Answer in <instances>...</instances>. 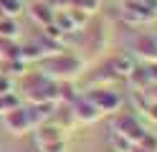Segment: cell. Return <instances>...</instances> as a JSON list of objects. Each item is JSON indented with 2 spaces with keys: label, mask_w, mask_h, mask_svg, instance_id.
Listing matches in <instances>:
<instances>
[{
  "label": "cell",
  "mask_w": 157,
  "mask_h": 152,
  "mask_svg": "<svg viewBox=\"0 0 157 152\" xmlns=\"http://www.w3.org/2000/svg\"><path fill=\"white\" fill-rule=\"evenodd\" d=\"M38 64H41V74H46L53 81H71L84 71V61L76 53H68V51L66 53H58L56 51L51 56H43Z\"/></svg>",
  "instance_id": "6da1fadb"
},
{
  "label": "cell",
  "mask_w": 157,
  "mask_h": 152,
  "mask_svg": "<svg viewBox=\"0 0 157 152\" xmlns=\"http://www.w3.org/2000/svg\"><path fill=\"white\" fill-rule=\"evenodd\" d=\"M3 124L15 137H23V134H28V132H33L31 111H28V107H23V104L15 107V109H10V111H5V114H3Z\"/></svg>",
  "instance_id": "7a4b0ae2"
},
{
  "label": "cell",
  "mask_w": 157,
  "mask_h": 152,
  "mask_svg": "<svg viewBox=\"0 0 157 152\" xmlns=\"http://www.w3.org/2000/svg\"><path fill=\"white\" fill-rule=\"evenodd\" d=\"M112 129H114V132H119V134H124L127 139L132 142V145L144 134V129H142V124H140V119H137L134 114H117Z\"/></svg>",
  "instance_id": "3957f363"
},
{
  "label": "cell",
  "mask_w": 157,
  "mask_h": 152,
  "mask_svg": "<svg viewBox=\"0 0 157 152\" xmlns=\"http://www.w3.org/2000/svg\"><path fill=\"white\" fill-rule=\"evenodd\" d=\"M89 99L94 101V107L99 109L101 114H112V111H117L122 107V96L117 94V91H112V89H94L89 94Z\"/></svg>",
  "instance_id": "277c9868"
},
{
  "label": "cell",
  "mask_w": 157,
  "mask_h": 152,
  "mask_svg": "<svg viewBox=\"0 0 157 152\" xmlns=\"http://www.w3.org/2000/svg\"><path fill=\"white\" fill-rule=\"evenodd\" d=\"M71 109H74L76 124H94V122L101 117V111L94 107V101L89 96H76L74 104H71Z\"/></svg>",
  "instance_id": "5b68a950"
},
{
  "label": "cell",
  "mask_w": 157,
  "mask_h": 152,
  "mask_svg": "<svg viewBox=\"0 0 157 152\" xmlns=\"http://www.w3.org/2000/svg\"><path fill=\"white\" fill-rule=\"evenodd\" d=\"M28 13H31V18L36 20L38 25H48V23H53V8L46 3V0H33L31 3V10H28Z\"/></svg>",
  "instance_id": "8992f818"
},
{
  "label": "cell",
  "mask_w": 157,
  "mask_h": 152,
  "mask_svg": "<svg viewBox=\"0 0 157 152\" xmlns=\"http://www.w3.org/2000/svg\"><path fill=\"white\" fill-rule=\"evenodd\" d=\"M109 71H114V76H129L132 71H134V58H129V56H117V58H112Z\"/></svg>",
  "instance_id": "52a82bcc"
},
{
  "label": "cell",
  "mask_w": 157,
  "mask_h": 152,
  "mask_svg": "<svg viewBox=\"0 0 157 152\" xmlns=\"http://www.w3.org/2000/svg\"><path fill=\"white\" fill-rule=\"evenodd\" d=\"M18 23H15V18L10 15H0V38H5V41H15L18 38Z\"/></svg>",
  "instance_id": "ba28073f"
},
{
  "label": "cell",
  "mask_w": 157,
  "mask_h": 152,
  "mask_svg": "<svg viewBox=\"0 0 157 152\" xmlns=\"http://www.w3.org/2000/svg\"><path fill=\"white\" fill-rule=\"evenodd\" d=\"M137 53L147 61H157V38H140L137 41Z\"/></svg>",
  "instance_id": "9c48e42d"
},
{
  "label": "cell",
  "mask_w": 157,
  "mask_h": 152,
  "mask_svg": "<svg viewBox=\"0 0 157 152\" xmlns=\"http://www.w3.org/2000/svg\"><path fill=\"white\" fill-rule=\"evenodd\" d=\"M21 104H23V101L18 99V94H13V91H3V94H0V117H3L5 111L21 107Z\"/></svg>",
  "instance_id": "30bf717a"
},
{
  "label": "cell",
  "mask_w": 157,
  "mask_h": 152,
  "mask_svg": "<svg viewBox=\"0 0 157 152\" xmlns=\"http://www.w3.org/2000/svg\"><path fill=\"white\" fill-rule=\"evenodd\" d=\"M109 145H112L114 150H119V152H129V150H132V142L127 139L124 134L114 132V129H112V134H109Z\"/></svg>",
  "instance_id": "8fae6325"
},
{
  "label": "cell",
  "mask_w": 157,
  "mask_h": 152,
  "mask_svg": "<svg viewBox=\"0 0 157 152\" xmlns=\"http://www.w3.org/2000/svg\"><path fill=\"white\" fill-rule=\"evenodd\" d=\"M38 152H43V150H38Z\"/></svg>",
  "instance_id": "7c38bea8"
}]
</instances>
